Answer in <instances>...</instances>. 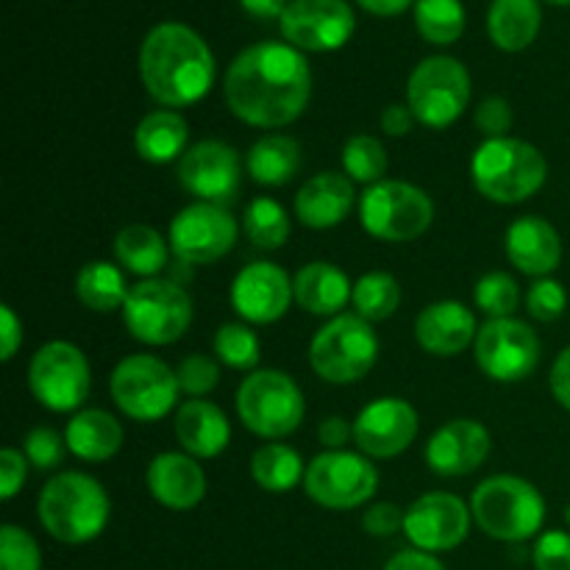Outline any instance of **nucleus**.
I'll list each match as a JSON object with an SVG mask.
<instances>
[{
    "mask_svg": "<svg viewBox=\"0 0 570 570\" xmlns=\"http://www.w3.org/2000/svg\"><path fill=\"white\" fill-rule=\"evenodd\" d=\"M223 95L237 120L254 128H284L309 106V61L287 42L250 45L228 65Z\"/></svg>",
    "mask_w": 570,
    "mask_h": 570,
    "instance_id": "obj_1",
    "label": "nucleus"
},
{
    "mask_svg": "<svg viewBox=\"0 0 570 570\" xmlns=\"http://www.w3.org/2000/svg\"><path fill=\"white\" fill-rule=\"evenodd\" d=\"M139 76L156 104L184 109L206 98L215 83L209 45L184 22H159L139 48Z\"/></svg>",
    "mask_w": 570,
    "mask_h": 570,
    "instance_id": "obj_2",
    "label": "nucleus"
},
{
    "mask_svg": "<svg viewBox=\"0 0 570 570\" xmlns=\"http://www.w3.org/2000/svg\"><path fill=\"white\" fill-rule=\"evenodd\" d=\"M37 515L45 532L67 546H83L100 538L111 515L104 484L81 471H65L50 479L37 499Z\"/></svg>",
    "mask_w": 570,
    "mask_h": 570,
    "instance_id": "obj_3",
    "label": "nucleus"
},
{
    "mask_svg": "<svg viewBox=\"0 0 570 570\" xmlns=\"http://www.w3.org/2000/svg\"><path fill=\"white\" fill-rule=\"evenodd\" d=\"M549 165L540 148L518 137L484 139L471 159L473 187L501 206L523 204L543 189Z\"/></svg>",
    "mask_w": 570,
    "mask_h": 570,
    "instance_id": "obj_4",
    "label": "nucleus"
},
{
    "mask_svg": "<svg viewBox=\"0 0 570 570\" xmlns=\"http://www.w3.org/2000/svg\"><path fill=\"white\" fill-rule=\"evenodd\" d=\"M471 515L488 538L501 543H527L543 529L546 501L527 479L499 473L473 490Z\"/></svg>",
    "mask_w": 570,
    "mask_h": 570,
    "instance_id": "obj_5",
    "label": "nucleus"
},
{
    "mask_svg": "<svg viewBox=\"0 0 570 570\" xmlns=\"http://www.w3.org/2000/svg\"><path fill=\"white\" fill-rule=\"evenodd\" d=\"M237 415L248 432L262 440L289 438L306 415L298 384L282 371H254L237 390Z\"/></svg>",
    "mask_w": 570,
    "mask_h": 570,
    "instance_id": "obj_6",
    "label": "nucleus"
},
{
    "mask_svg": "<svg viewBox=\"0 0 570 570\" xmlns=\"http://www.w3.org/2000/svg\"><path fill=\"white\" fill-rule=\"evenodd\" d=\"M128 334L142 345H173L193 323V298L170 278H142L122 306Z\"/></svg>",
    "mask_w": 570,
    "mask_h": 570,
    "instance_id": "obj_7",
    "label": "nucleus"
},
{
    "mask_svg": "<svg viewBox=\"0 0 570 570\" xmlns=\"http://www.w3.org/2000/svg\"><path fill=\"white\" fill-rule=\"evenodd\" d=\"M379 360V337L365 317L337 315L312 337L309 365L323 382L354 384L373 371Z\"/></svg>",
    "mask_w": 570,
    "mask_h": 570,
    "instance_id": "obj_8",
    "label": "nucleus"
},
{
    "mask_svg": "<svg viewBox=\"0 0 570 570\" xmlns=\"http://www.w3.org/2000/svg\"><path fill=\"white\" fill-rule=\"evenodd\" d=\"M432 220V198L410 181L384 178L367 187L360 198L362 228L384 243H412L429 232Z\"/></svg>",
    "mask_w": 570,
    "mask_h": 570,
    "instance_id": "obj_9",
    "label": "nucleus"
},
{
    "mask_svg": "<svg viewBox=\"0 0 570 570\" xmlns=\"http://www.w3.org/2000/svg\"><path fill=\"white\" fill-rule=\"evenodd\" d=\"M471 100V72L454 56H429L406 81V106L417 122L443 131L454 126Z\"/></svg>",
    "mask_w": 570,
    "mask_h": 570,
    "instance_id": "obj_10",
    "label": "nucleus"
},
{
    "mask_svg": "<svg viewBox=\"0 0 570 570\" xmlns=\"http://www.w3.org/2000/svg\"><path fill=\"white\" fill-rule=\"evenodd\" d=\"M111 401L137 423H156L178 404V376L167 362L150 354H131L117 362L109 379Z\"/></svg>",
    "mask_w": 570,
    "mask_h": 570,
    "instance_id": "obj_11",
    "label": "nucleus"
},
{
    "mask_svg": "<svg viewBox=\"0 0 570 570\" xmlns=\"http://www.w3.org/2000/svg\"><path fill=\"white\" fill-rule=\"evenodd\" d=\"M304 490L323 510H356L371 504L376 495L379 471L365 454L323 451L306 465Z\"/></svg>",
    "mask_w": 570,
    "mask_h": 570,
    "instance_id": "obj_12",
    "label": "nucleus"
},
{
    "mask_svg": "<svg viewBox=\"0 0 570 570\" xmlns=\"http://www.w3.org/2000/svg\"><path fill=\"white\" fill-rule=\"evenodd\" d=\"M28 387L37 404L50 412H76L89 399L92 371L78 345L53 340L45 343L28 365Z\"/></svg>",
    "mask_w": 570,
    "mask_h": 570,
    "instance_id": "obj_13",
    "label": "nucleus"
},
{
    "mask_svg": "<svg viewBox=\"0 0 570 570\" xmlns=\"http://www.w3.org/2000/svg\"><path fill=\"white\" fill-rule=\"evenodd\" d=\"M473 356L479 371L493 382H523L540 365V337L518 317H495L479 326Z\"/></svg>",
    "mask_w": 570,
    "mask_h": 570,
    "instance_id": "obj_14",
    "label": "nucleus"
},
{
    "mask_svg": "<svg viewBox=\"0 0 570 570\" xmlns=\"http://www.w3.org/2000/svg\"><path fill=\"white\" fill-rule=\"evenodd\" d=\"M239 237V226L228 209L220 204H206V200H195V204L184 206L170 223V234L167 243L176 259L187 262V265H212V262L223 259L232 254L234 243Z\"/></svg>",
    "mask_w": 570,
    "mask_h": 570,
    "instance_id": "obj_15",
    "label": "nucleus"
},
{
    "mask_svg": "<svg viewBox=\"0 0 570 570\" xmlns=\"http://www.w3.org/2000/svg\"><path fill=\"white\" fill-rule=\"evenodd\" d=\"M278 26L293 48L306 53H328L354 37L356 17L345 0H289Z\"/></svg>",
    "mask_w": 570,
    "mask_h": 570,
    "instance_id": "obj_16",
    "label": "nucleus"
},
{
    "mask_svg": "<svg viewBox=\"0 0 570 570\" xmlns=\"http://www.w3.org/2000/svg\"><path fill=\"white\" fill-rule=\"evenodd\" d=\"M471 510L454 493H426L412 501L404 512V534L415 549L440 554L462 546L471 532Z\"/></svg>",
    "mask_w": 570,
    "mask_h": 570,
    "instance_id": "obj_17",
    "label": "nucleus"
},
{
    "mask_svg": "<svg viewBox=\"0 0 570 570\" xmlns=\"http://www.w3.org/2000/svg\"><path fill=\"white\" fill-rule=\"evenodd\" d=\"M178 184L206 204H228L243 184V159L220 139H200L178 159Z\"/></svg>",
    "mask_w": 570,
    "mask_h": 570,
    "instance_id": "obj_18",
    "label": "nucleus"
},
{
    "mask_svg": "<svg viewBox=\"0 0 570 570\" xmlns=\"http://www.w3.org/2000/svg\"><path fill=\"white\" fill-rule=\"evenodd\" d=\"M417 412L410 401L404 399H376L354 421V440L360 451L371 460H393L404 454L417 438Z\"/></svg>",
    "mask_w": 570,
    "mask_h": 570,
    "instance_id": "obj_19",
    "label": "nucleus"
},
{
    "mask_svg": "<svg viewBox=\"0 0 570 570\" xmlns=\"http://www.w3.org/2000/svg\"><path fill=\"white\" fill-rule=\"evenodd\" d=\"M295 287L287 273L273 262H254L237 273L232 284V306L243 323L271 326L287 315Z\"/></svg>",
    "mask_w": 570,
    "mask_h": 570,
    "instance_id": "obj_20",
    "label": "nucleus"
},
{
    "mask_svg": "<svg viewBox=\"0 0 570 570\" xmlns=\"http://www.w3.org/2000/svg\"><path fill=\"white\" fill-rule=\"evenodd\" d=\"M490 449H493V438L484 423L456 417L429 438L423 456L432 473L443 479H460L476 473L490 456Z\"/></svg>",
    "mask_w": 570,
    "mask_h": 570,
    "instance_id": "obj_21",
    "label": "nucleus"
},
{
    "mask_svg": "<svg viewBox=\"0 0 570 570\" xmlns=\"http://www.w3.org/2000/svg\"><path fill=\"white\" fill-rule=\"evenodd\" d=\"M145 484H148V493L173 512L195 510L206 495L204 468L195 456L178 454V451L154 456L145 473Z\"/></svg>",
    "mask_w": 570,
    "mask_h": 570,
    "instance_id": "obj_22",
    "label": "nucleus"
},
{
    "mask_svg": "<svg viewBox=\"0 0 570 570\" xmlns=\"http://www.w3.org/2000/svg\"><path fill=\"white\" fill-rule=\"evenodd\" d=\"M507 259L532 278H549L562 262L560 232L546 217H518L504 237Z\"/></svg>",
    "mask_w": 570,
    "mask_h": 570,
    "instance_id": "obj_23",
    "label": "nucleus"
},
{
    "mask_svg": "<svg viewBox=\"0 0 570 570\" xmlns=\"http://www.w3.org/2000/svg\"><path fill=\"white\" fill-rule=\"evenodd\" d=\"M476 317L460 301H434L415 317V340L426 354L456 356L476 343Z\"/></svg>",
    "mask_w": 570,
    "mask_h": 570,
    "instance_id": "obj_24",
    "label": "nucleus"
},
{
    "mask_svg": "<svg viewBox=\"0 0 570 570\" xmlns=\"http://www.w3.org/2000/svg\"><path fill=\"white\" fill-rule=\"evenodd\" d=\"M354 181L343 173L323 170L312 176L295 195V217L301 220V226L326 232V228L340 226L354 212Z\"/></svg>",
    "mask_w": 570,
    "mask_h": 570,
    "instance_id": "obj_25",
    "label": "nucleus"
},
{
    "mask_svg": "<svg viewBox=\"0 0 570 570\" xmlns=\"http://www.w3.org/2000/svg\"><path fill=\"white\" fill-rule=\"evenodd\" d=\"M173 429L181 449L195 460H215L232 440V423L226 412L204 399H189L187 404L178 406Z\"/></svg>",
    "mask_w": 570,
    "mask_h": 570,
    "instance_id": "obj_26",
    "label": "nucleus"
},
{
    "mask_svg": "<svg viewBox=\"0 0 570 570\" xmlns=\"http://www.w3.org/2000/svg\"><path fill=\"white\" fill-rule=\"evenodd\" d=\"M295 304L317 317L343 315L345 304L354 298V284L332 262H309L293 278Z\"/></svg>",
    "mask_w": 570,
    "mask_h": 570,
    "instance_id": "obj_27",
    "label": "nucleus"
},
{
    "mask_svg": "<svg viewBox=\"0 0 570 570\" xmlns=\"http://www.w3.org/2000/svg\"><path fill=\"white\" fill-rule=\"evenodd\" d=\"M122 426L104 410H81L65 429L67 451L83 462H106L122 449Z\"/></svg>",
    "mask_w": 570,
    "mask_h": 570,
    "instance_id": "obj_28",
    "label": "nucleus"
},
{
    "mask_svg": "<svg viewBox=\"0 0 570 570\" xmlns=\"http://www.w3.org/2000/svg\"><path fill=\"white\" fill-rule=\"evenodd\" d=\"M189 128L178 111L159 109L139 120L134 131V148L150 165H170L187 154Z\"/></svg>",
    "mask_w": 570,
    "mask_h": 570,
    "instance_id": "obj_29",
    "label": "nucleus"
},
{
    "mask_svg": "<svg viewBox=\"0 0 570 570\" xmlns=\"http://www.w3.org/2000/svg\"><path fill=\"white\" fill-rule=\"evenodd\" d=\"M543 11L538 0H493L488 11V33L507 53L527 50L538 39Z\"/></svg>",
    "mask_w": 570,
    "mask_h": 570,
    "instance_id": "obj_30",
    "label": "nucleus"
},
{
    "mask_svg": "<svg viewBox=\"0 0 570 570\" xmlns=\"http://www.w3.org/2000/svg\"><path fill=\"white\" fill-rule=\"evenodd\" d=\"M301 145L287 134H265L250 145L245 156V170L262 187H284L301 170Z\"/></svg>",
    "mask_w": 570,
    "mask_h": 570,
    "instance_id": "obj_31",
    "label": "nucleus"
},
{
    "mask_svg": "<svg viewBox=\"0 0 570 570\" xmlns=\"http://www.w3.org/2000/svg\"><path fill=\"white\" fill-rule=\"evenodd\" d=\"M170 243H165L154 226L128 223L115 237V256L128 273L142 278H156L170 265Z\"/></svg>",
    "mask_w": 570,
    "mask_h": 570,
    "instance_id": "obj_32",
    "label": "nucleus"
},
{
    "mask_svg": "<svg viewBox=\"0 0 570 570\" xmlns=\"http://www.w3.org/2000/svg\"><path fill=\"white\" fill-rule=\"evenodd\" d=\"M128 293H131V287L126 284V276H122L120 267L111 265V262H89V265H83L76 276L78 301H81L87 309L100 312V315L115 309L122 312Z\"/></svg>",
    "mask_w": 570,
    "mask_h": 570,
    "instance_id": "obj_33",
    "label": "nucleus"
},
{
    "mask_svg": "<svg viewBox=\"0 0 570 570\" xmlns=\"http://www.w3.org/2000/svg\"><path fill=\"white\" fill-rule=\"evenodd\" d=\"M250 476L265 493H289L304 482L306 465L289 445L265 443L250 456Z\"/></svg>",
    "mask_w": 570,
    "mask_h": 570,
    "instance_id": "obj_34",
    "label": "nucleus"
},
{
    "mask_svg": "<svg viewBox=\"0 0 570 570\" xmlns=\"http://www.w3.org/2000/svg\"><path fill=\"white\" fill-rule=\"evenodd\" d=\"M351 304H354L356 315L365 317L367 323H382L393 317L401 306V284L390 273L371 271L356 278Z\"/></svg>",
    "mask_w": 570,
    "mask_h": 570,
    "instance_id": "obj_35",
    "label": "nucleus"
},
{
    "mask_svg": "<svg viewBox=\"0 0 570 570\" xmlns=\"http://www.w3.org/2000/svg\"><path fill=\"white\" fill-rule=\"evenodd\" d=\"M415 28L426 42L454 45L465 33V6L462 0H417Z\"/></svg>",
    "mask_w": 570,
    "mask_h": 570,
    "instance_id": "obj_36",
    "label": "nucleus"
},
{
    "mask_svg": "<svg viewBox=\"0 0 570 570\" xmlns=\"http://www.w3.org/2000/svg\"><path fill=\"white\" fill-rule=\"evenodd\" d=\"M245 234H248L250 243L256 248H267V250H276L282 248L284 243L289 239V215L278 200L273 198H254L245 209Z\"/></svg>",
    "mask_w": 570,
    "mask_h": 570,
    "instance_id": "obj_37",
    "label": "nucleus"
},
{
    "mask_svg": "<svg viewBox=\"0 0 570 570\" xmlns=\"http://www.w3.org/2000/svg\"><path fill=\"white\" fill-rule=\"evenodd\" d=\"M212 348H215L217 362H223L232 371H250L259 365L262 360V345L259 337L250 332V326L245 323H223L215 332L212 340Z\"/></svg>",
    "mask_w": 570,
    "mask_h": 570,
    "instance_id": "obj_38",
    "label": "nucleus"
},
{
    "mask_svg": "<svg viewBox=\"0 0 570 570\" xmlns=\"http://www.w3.org/2000/svg\"><path fill=\"white\" fill-rule=\"evenodd\" d=\"M343 167L351 181L373 187V184L384 181V173H387V150L371 134H356V137H351L345 142Z\"/></svg>",
    "mask_w": 570,
    "mask_h": 570,
    "instance_id": "obj_39",
    "label": "nucleus"
},
{
    "mask_svg": "<svg viewBox=\"0 0 570 570\" xmlns=\"http://www.w3.org/2000/svg\"><path fill=\"white\" fill-rule=\"evenodd\" d=\"M473 301L479 309L488 315V321L495 317H515L518 304H521V287L510 273H488L479 278L476 289H473Z\"/></svg>",
    "mask_w": 570,
    "mask_h": 570,
    "instance_id": "obj_40",
    "label": "nucleus"
},
{
    "mask_svg": "<svg viewBox=\"0 0 570 570\" xmlns=\"http://www.w3.org/2000/svg\"><path fill=\"white\" fill-rule=\"evenodd\" d=\"M0 570H42L39 543L14 523L0 529Z\"/></svg>",
    "mask_w": 570,
    "mask_h": 570,
    "instance_id": "obj_41",
    "label": "nucleus"
},
{
    "mask_svg": "<svg viewBox=\"0 0 570 570\" xmlns=\"http://www.w3.org/2000/svg\"><path fill=\"white\" fill-rule=\"evenodd\" d=\"M67 451L65 434H59L50 426H37L26 434L22 440V454L28 456L31 468L37 471H53V468L61 465Z\"/></svg>",
    "mask_w": 570,
    "mask_h": 570,
    "instance_id": "obj_42",
    "label": "nucleus"
},
{
    "mask_svg": "<svg viewBox=\"0 0 570 570\" xmlns=\"http://www.w3.org/2000/svg\"><path fill=\"white\" fill-rule=\"evenodd\" d=\"M176 376L181 393H187L189 399H200V395H209L217 387V382H220V365L206 354H189L176 367Z\"/></svg>",
    "mask_w": 570,
    "mask_h": 570,
    "instance_id": "obj_43",
    "label": "nucleus"
},
{
    "mask_svg": "<svg viewBox=\"0 0 570 570\" xmlns=\"http://www.w3.org/2000/svg\"><path fill=\"white\" fill-rule=\"evenodd\" d=\"M527 309L538 323H554L566 315L568 293L557 278H538L527 293Z\"/></svg>",
    "mask_w": 570,
    "mask_h": 570,
    "instance_id": "obj_44",
    "label": "nucleus"
},
{
    "mask_svg": "<svg viewBox=\"0 0 570 570\" xmlns=\"http://www.w3.org/2000/svg\"><path fill=\"white\" fill-rule=\"evenodd\" d=\"M512 106L510 100L501 98V95H490L479 104L476 115H473V122H476L479 131L484 134V139H499V137H510L512 128Z\"/></svg>",
    "mask_w": 570,
    "mask_h": 570,
    "instance_id": "obj_45",
    "label": "nucleus"
},
{
    "mask_svg": "<svg viewBox=\"0 0 570 570\" xmlns=\"http://www.w3.org/2000/svg\"><path fill=\"white\" fill-rule=\"evenodd\" d=\"M532 562L538 570H570V534L560 529L540 534Z\"/></svg>",
    "mask_w": 570,
    "mask_h": 570,
    "instance_id": "obj_46",
    "label": "nucleus"
},
{
    "mask_svg": "<svg viewBox=\"0 0 570 570\" xmlns=\"http://www.w3.org/2000/svg\"><path fill=\"white\" fill-rule=\"evenodd\" d=\"M404 512L393 501H376L365 510L362 527L371 538H393V534L404 532Z\"/></svg>",
    "mask_w": 570,
    "mask_h": 570,
    "instance_id": "obj_47",
    "label": "nucleus"
},
{
    "mask_svg": "<svg viewBox=\"0 0 570 570\" xmlns=\"http://www.w3.org/2000/svg\"><path fill=\"white\" fill-rule=\"evenodd\" d=\"M28 456L17 449H3L0 451V499L11 501L22 490L28 479Z\"/></svg>",
    "mask_w": 570,
    "mask_h": 570,
    "instance_id": "obj_48",
    "label": "nucleus"
},
{
    "mask_svg": "<svg viewBox=\"0 0 570 570\" xmlns=\"http://www.w3.org/2000/svg\"><path fill=\"white\" fill-rule=\"evenodd\" d=\"M351 438H354V426L340 415L326 417V421H321V426H317V440H321V445H326V451H343V445L348 443Z\"/></svg>",
    "mask_w": 570,
    "mask_h": 570,
    "instance_id": "obj_49",
    "label": "nucleus"
},
{
    "mask_svg": "<svg viewBox=\"0 0 570 570\" xmlns=\"http://www.w3.org/2000/svg\"><path fill=\"white\" fill-rule=\"evenodd\" d=\"M549 387H551V395L557 399V404L566 406L570 412V345L560 356H557L554 367H551Z\"/></svg>",
    "mask_w": 570,
    "mask_h": 570,
    "instance_id": "obj_50",
    "label": "nucleus"
},
{
    "mask_svg": "<svg viewBox=\"0 0 570 570\" xmlns=\"http://www.w3.org/2000/svg\"><path fill=\"white\" fill-rule=\"evenodd\" d=\"M415 122V115H412V109L406 104H390L382 111V131L387 137H406Z\"/></svg>",
    "mask_w": 570,
    "mask_h": 570,
    "instance_id": "obj_51",
    "label": "nucleus"
},
{
    "mask_svg": "<svg viewBox=\"0 0 570 570\" xmlns=\"http://www.w3.org/2000/svg\"><path fill=\"white\" fill-rule=\"evenodd\" d=\"M384 570H445V566L438 560V557L429 554V551L406 549V551H399V554L384 566Z\"/></svg>",
    "mask_w": 570,
    "mask_h": 570,
    "instance_id": "obj_52",
    "label": "nucleus"
},
{
    "mask_svg": "<svg viewBox=\"0 0 570 570\" xmlns=\"http://www.w3.org/2000/svg\"><path fill=\"white\" fill-rule=\"evenodd\" d=\"M0 323H3V332H0V337H3V354L0 356H3V362H11L17 348L22 345V323L9 304L0 306Z\"/></svg>",
    "mask_w": 570,
    "mask_h": 570,
    "instance_id": "obj_53",
    "label": "nucleus"
},
{
    "mask_svg": "<svg viewBox=\"0 0 570 570\" xmlns=\"http://www.w3.org/2000/svg\"><path fill=\"white\" fill-rule=\"evenodd\" d=\"M239 6H243L248 14L259 17V20H273V17H278L282 20V14L287 11L289 0H239Z\"/></svg>",
    "mask_w": 570,
    "mask_h": 570,
    "instance_id": "obj_54",
    "label": "nucleus"
},
{
    "mask_svg": "<svg viewBox=\"0 0 570 570\" xmlns=\"http://www.w3.org/2000/svg\"><path fill=\"white\" fill-rule=\"evenodd\" d=\"M356 3H360L365 11H371V14L395 17L401 14V11L410 9L412 3H417V0H356Z\"/></svg>",
    "mask_w": 570,
    "mask_h": 570,
    "instance_id": "obj_55",
    "label": "nucleus"
},
{
    "mask_svg": "<svg viewBox=\"0 0 570 570\" xmlns=\"http://www.w3.org/2000/svg\"><path fill=\"white\" fill-rule=\"evenodd\" d=\"M189 278H193V265H187V262H181V259H176L173 262V267H170V282H176V284H187Z\"/></svg>",
    "mask_w": 570,
    "mask_h": 570,
    "instance_id": "obj_56",
    "label": "nucleus"
},
{
    "mask_svg": "<svg viewBox=\"0 0 570 570\" xmlns=\"http://www.w3.org/2000/svg\"><path fill=\"white\" fill-rule=\"evenodd\" d=\"M549 3H554V6H570V0H549Z\"/></svg>",
    "mask_w": 570,
    "mask_h": 570,
    "instance_id": "obj_57",
    "label": "nucleus"
},
{
    "mask_svg": "<svg viewBox=\"0 0 570 570\" xmlns=\"http://www.w3.org/2000/svg\"><path fill=\"white\" fill-rule=\"evenodd\" d=\"M566 518H568V523H570V507L566 510Z\"/></svg>",
    "mask_w": 570,
    "mask_h": 570,
    "instance_id": "obj_58",
    "label": "nucleus"
}]
</instances>
